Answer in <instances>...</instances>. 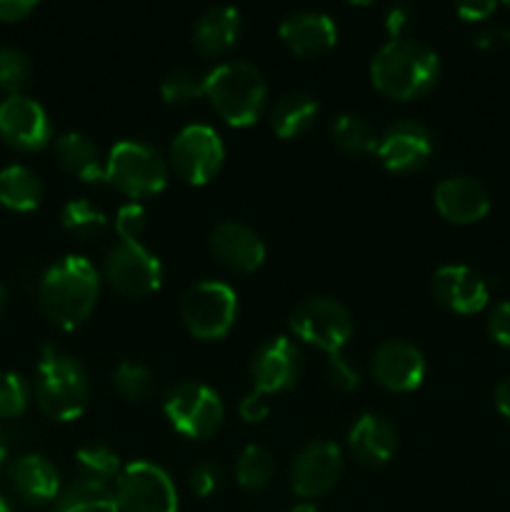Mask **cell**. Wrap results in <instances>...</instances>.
<instances>
[{
  "label": "cell",
  "mask_w": 510,
  "mask_h": 512,
  "mask_svg": "<svg viewBox=\"0 0 510 512\" xmlns=\"http://www.w3.org/2000/svg\"><path fill=\"white\" fill-rule=\"evenodd\" d=\"M50 118L38 100L28 95H10L0 103V135L18 150H40L48 145Z\"/></svg>",
  "instance_id": "obj_14"
},
{
  "label": "cell",
  "mask_w": 510,
  "mask_h": 512,
  "mask_svg": "<svg viewBox=\"0 0 510 512\" xmlns=\"http://www.w3.org/2000/svg\"><path fill=\"white\" fill-rule=\"evenodd\" d=\"M220 485V468L215 463H200L190 470V488L200 498H208L218 490Z\"/></svg>",
  "instance_id": "obj_39"
},
{
  "label": "cell",
  "mask_w": 510,
  "mask_h": 512,
  "mask_svg": "<svg viewBox=\"0 0 510 512\" xmlns=\"http://www.w3.org/2000/svg\"><path fill=\"white\" fill-rule=\"evenodd\" d=\"M30 388L23 375L0 373V418H15L28 408Z\"/></svg>",
  "instance_id": "obj_35"
},
{
  "label": "cell",
  "mask_w": 510,
  "mask_h": 512,
  "mask_svg": "<svg viewBox=\"0 0 510 512\" xmlns=\"http://www.w3.org/2000/svg\"><path fill=\"white\" fill-rule=\"evenodd\" d=\"M458 15L463 20H485L495 10L493 0H468V3H460Z\"/></svg>",
  "instance_id": "obj_43"
},
{
  "label": "cell",
  "mask_w": 510,
  "mask_h": 512,
  "mask_svg": "<svg viewBox=\"0 0 510 512\" xmlns=\"http://www.w3.org/2000/svg\"><path fill=\"white\" fill-rule=\"evenodd\" d=\"M183 323L195 338L218 340L230 333L238 318V295L228 283L203 280L185 290L180 300Z\"/></svg>",
  "instance_id": "obj_6"
},
{
  "label": "cell",
  "mask_w": 510,
  "mask_h": 512,
  "mask_svg": "<svg viewBox=\"0 0 510 512\" xmlns=\"http://www.w3.org/2000/svg\"><path fill=\"white\" fill-rule=\"evenodd\" d=\"M10 483L20 500L30 505L55 503L60 495V475L43 455H23L10 465Z\"/></svg>",
  "instance_id": "obj_22"
},
{
  "label": "cell",
  "mask_w": 510,
  "mask_h": 512,
  "mask_svg": "<svg viewBox=\"0 0 510 512\" xmlns=\"http://www.w3.org/2000/svg\"><path fill=\"white\" fill-rule=\"evenodd\" d=\"M225 160V148L215 128L205 123L185 125L173 140L170 163L175 173L190 185H205L220 170Z\"/></svg>",
  "instance_id": "obj_11"
},
{
  "label": "cell",
  "mask_w": 510,
  "mask_h": 512,
  "mask_svg": "<svg viewBox=\"0 0 510 512\" xmlns=\"http://www.w3.org/2000/svg\"><path fill=\"white\" fill-rule=\"evenodd\" d=\"M340 470H343V450L330 440H315L295 455L290 485L298 498H318L338 483Z\"/></svg>",
  "instance_id": "obj_12"
},
{
  "label": "cell",
  "mask_w": 510,
  "mask_h": 512,
  "mask_svg": "<svg viewBox=\"0 0 510 512\" xmlns=\"http://www.w3.org/2000/svg\"><path fill=\"white\" fill-rule=\"evenodd\" d=\"M105 180L128 198H150L168 183V163L143 140H120L105 160Z\"/></svg>",
  "instance_id": "obj_5"
},
{
  "label": "cell",
  "mask_w": 510,
  "mask_h": 512,
  "mask_svg": "<svg viewBox=\"0 0 510 512\" xmlns=\"http://www.w3.org/2000/svg\"><path fill=\"white\" fill-rule=\"evenodd\" d=\"M495 408L510 420V375L495 385Z\"/></svg>",
  "instance_id": "obj_44"
},
{
  "label": "cell",
  "mask_w": 510,
  "mask_h": 512,
  "mask_svg": "<svg viewBox=\"0 0 510 512\" xmlns=\"http://www.w3.org/2000/svg\"><path fill=\"white\" fill-rule=\"evenodd\" d=\"M113 493L120 512H178V490L170 475L145 460L120 470Z\"/></svg>",
  "instance_id": "obj_8"
},
{
  "label": "cell",
  "mask_w": 510,
  "mask_h": 512,
  "mask_svg": "<svg viewBox=\"0 0 510 512\" xmlns=\"http://www.w3.org/2000/svg\"><path fill=\"white\" fill-rule=\"evenodd\" d=\"M290 512H320L313 503H298Z\"/></svg>",
  "instance_id": "obj_46"
},
{
  "label": "cell",
  "mask_w": 510,
  "mask_h": 512,
  "mask_svg": "<svg viewBox=\"0 0 510 512\" xmlns=\"http://www.w3.org/2000/svg\"><path fill=\"white\" fill-rule=\"evenodd\" d=\"M268 413V400H265V395L258 393V390H253V393H248L240 400V418H243L245 423H260V420L268 418Z\"/></svg>",
  "instance_id": "obj_41"
},
{
  "label": "cell",
  "mask_w": 510,
  "mask_h": 512,
  "mask_svg": "<svg viewBox=\"0 0 510 512\" xmlns=\"http://www.w3.org/2000/svg\"><path fill=\"white\" fill-rule=\"evenodd\" d=\"M435 208L445 220L458 225L478 223L490 210V193L470 175H448L435 185Z\"/></svg>",
  "instance_id": "obj_17"
},
{
  "label": "cell",
  "mask_w": 510,
  "mask_h": 512,
  "mask_svg": "<svg viewBox=\"0 0 510 512\" xmlns=\"http://www.w3.org/2000/svg\"><path fill=\"white\" fill-rule=\"evenodd\" d=\"M5 453H8V445H5V435L0 433V465H3V460H5Z\"/></svg>",
  "instance_id": "obj_47"
},
{
  "label": "cell",
  "mask_w": 510,
  "mask_h": 512,
  "mask_svg": "<svg viewBox=\"0 0 510 512\" xmlns=\"http://www.w3.org/2000/svg\"><path fill=\"white\" fill-rule=\"evenodd\" d=\"M210 250L220 263L238 273H253L265 260V245L260 235L235 220L215 225V230L210 233Z\"/></svg>",
  "instance_id": "obj_19"
},
{
  "label": "cell",
  "mask_w": 510,
  "mask_h": 512,
  "mask_svg": "<svg viewBox=\"0 0 510 512\" xmlns=\"http://www.w3.org/2000/svg\"><path fill=\"white\" fill-rule=\"evenodd\" d=\"M205 98L225 123L248 128L263 113L268 85L263 73L248 60H225L205 73Z\"/></svg>",
  "instance_id": "obj_3"
},
{
  "label": "cell",
  "mask_w": 510,
  "mask_h": 512,
  "mask_svg": "<svg viewBox=\"0 0 510 512\" xmlns=\"http://www.w3.org/2000/svg\"><path fill=\"white\" fill-rule=\"evenodd\" d=\"M5 300H8V290H5V285L0 283V310L5 308Z\"/></svg>",
  "instance_id": "obj_48"
},
{
  "label": "cell",
  "mask_w": 510,
  "mask_h": 512,
  "mask_svg": "<svg viewBox=\"0 0 510 512\" xmlns=\"http://www.w3.org/2000/svg\"><path fill=\"white\" fill-rule=\"evenodd\" d=\"M508 8H510V3H508Z\"/></svg>",
  "instance_id": "obj_51"
},
{
  "label": "cell",
  "mask_w": 510,
  "mask_h": 512,
  "mask_svg": "<svg viewBox=\"0 0 510 512\" xmlns=\"http://www.w3.org/2000/svg\"><path fill=\"white\" fill-rule=\"evenodd\" d=\"M275 473V460L260 445H248L240 450L238 463H235V478H238L240 488L245 490H263L265 485L273 480Z\"/></svg>",
  "instance_id": "obj_29"
},
{
  "label": "cell",
  "mask_w": 510,
  "mask_h": 512,
  "mask_svg": "<svg viewBox=\"0 0 510 512\" xmlns=\"http://www.w3.org/2000/svg\"><path fill=\"white\" fill-rule=\"evenodd\" d=\"M415 15L418 13H415L410 5H393V8L388 10V15H385V28H388L390 40L403 38L405 30L415 23Z\"/></svg>",
  "instance_id": "obj_40"
},
{
  "label": "cell",
  "mask_w": 510,
  "mask_h": 512,
  "mask_svg": "<svg viewBox=\"0 0 510 512\" xmlns=\"http://www.w3.org/2000/svg\"><path fill=\"white\" fill-rule=\"evenodd\" d=\"M378 158L393 173L420 170L433 155V135L415 120H398L378 138Z\"/></svg>",
  "instance_id": "obj_13"
},
{
  "label": "cell",
  "mask_w": 510,
  "mask_h": 512,
  "mask_svg": "<svg viewBox=\"0 0 510 512\" xmlns=\"http://www.w3.org/2000/svg\"><path fill=\"white\" fill-rule=\"evenodd\" d=\"M240 35V13L233 5H213L195 20L193 43L203 55H220L233 48Z\"/></svg>",
  "instance_id": "obj_23"
},
{
  "label": "cell",
  "mask_w": 510,
  "mask_h": 512,
  "mask_svg": "<svg viewBox=\"0 0 510 512\" xmlns=\"http://www.w3.org/2000/svg\"><path fill=\"white\" fill-rule=\"evenodd\" d=\"M290 328L300 340L333 355L340 353L353 335V318L340 300L315 295L295 305L290 315Z\"/></svg>",
  "instance_id": "obj_7"
},
{
  "label": "cell",
  "mask_w": 510,
  "mask_h": 512,
  "mask_svg": "<svg viewBox=\"0 0 510 512\" xmlns=\"http://www.w3.org/2000/svg\"><path fill=\"white\" fill-rule=\"evenodd\" d=\"M433 295L455 313H478L488 305L490 290L480 273L468 265H443L433 275Z\"/></svg>",
  "instance_id": "obj_18"
},
{
  "label": "cell",
  "mask_w": 510,
  "mask_h": 512,
  "mask_svg": "<svg viewBox=\"0 0 510 512\" xmlns=\"http://www.w3.org/2000/svg\"><path fill=\"white\" fill-rule=\"evenodd\" d=\"M300 368H303V358H300L298 345L280 335V338L265 340L255 350L250 373H253L255 390L268 395L293 388L300 378Z\"/></svg>",
  "instance_id": "obj_15"
},
{
  "label": "cell",
  "mask_w": 510,
  "mask_h": 512,
  "mask_svg": "<svg viewBox=\"0 0 510 512\" xmlns=\"http://www.w3.org/2000/svg\"><path fill=\"white\" fill-rule=\"evenodd\" d=\"M505 38H508V45H510V30H508V35H505Z\"/></svg>",
  "instance_id": "obj_50"
},
{
  "label": "cell",
  "mask_w": 510,
  "mask_h": 512,
  "mask_svg": "<svg viewBox=\"0 0 510 512\" xmlns=\"http://www.w3.org/2000/svg\"><path fill=\"white\" fill-rule=\"evenodd\" d=\"M498 30H483V33H478V38H475V45H480V48H490V45L498 43Z\"/></svg>",
  "instance_id": "obj_45"
},
{
  "label": "cell",
  "mask_w": 510,
  "mask_h": 512,
  "mask_svg": "<svg viewBox=\"0 0 510 512\" xmlns=\"http://www.w3.org/2000/svg\"><path fill=\"white\" fill-rule=\"evenodd\" d=\"M35 400L48 418L70 423L88 408L90 385L83 365L70 355L48 348L35 375Z\"/></svg>",
  "instance_id": "obj_4"
},
{
  "label": "cell",
  "mask_w": 510,
  "mask_h": 512,
  "mask_svg": "<svg viewBox=\"0 0 510 512\" xmlns=\"http://www.w3.org/2000/svg\"><path fill=\"white\" fill-rule=\"evenodd\" d=\"M335 145L350 155H365L378 150V138H375L373 128L363 115L343 113L335 118L333 128H330Z\"/></svg>",
  "instance_id": "obj_28"
},
{
  "label": "cell",
  "mask_w": 510,
  "mask_h": 512,
  "mask_svg": "<svg viewBox=\"0 0 510 512\" xmlns=\"http://www.w3.org/2000/svg\"><path fill=\"white\" fill-rule=\"evenodd\" d=\"M280 38L300 58L328 53L338 40V28L333 18L320 10H298L285 15L280 23Z\"/></svg>",
  "instance_id": "obj_20"
},
{
  "label": "cell",
  "mask_w": 510,
  "mask_h": 512,
  "mask_svg": "<svg viewBox=\"0 0 510 512\" xmlns=\"http://www.w3.org/2000/svg\"><path fill=\"white\" fill-rule=\"evenodd\" d=\"M163 410L170 425L188 438H210L225 418L220 395L203 383H178L168 388Z\"/></svg>",
  "instance_id": "obj_9"
},
{
  "label": "cell",
  "mask_w": 510,
  "mask_h": 512,
  "mask_svg": "<svg viewBox=\"0 0 510 512\" xmlns=\"http://www.w3.org/2000/svg\"><path fill=\"white\" fill-rule=\"evenodd\" d=\"M0 512H13V508H10V503L3 498V495H0Z\"/></svg>",
  "instance_id": "obj_49"
},
{
  "label": "cell",
  "mask_w": 510,
  "mask_h": 512,
  "mask_svg": "<svg viewBox=\"0 0 510 512\" xmlns=\"http://www.w3.org/2000/svg\"><path fill=\"white\" fill-rule=\"evenodd\" d=\"M43 200V183L25 165H8L0 170V203L18 213L35 210Z\"/></svg>",
  "instance_id": "obj_27"
},
{
  "label": "cell",
  "mask_w": 510,
  "mask_h": 512,
  "mask_svg": "<svg viewBox=\"0 0 510 512\" xmlns=\"http://www.w3.org/2000/svg\"><path fill=\"white\" fill-rule=\"evenodd\" d=\"M30 60L23 50L0 48V88L10 95H20V90L30 83Z\"/></svg>",
  "instance_id": "obj_34"
},
{
  "label": "cell",
  "mask_w": 510,
  "mask_h": 512,
  "mask_svg": "<svg viewBox=\"0 0 510 512\" xmlns=\"http://www.w3.org/2000/svg\"><path fill=\"white\" fill-rule=\"evenodd\" d=\"M50 512H120L108 483L78 478L60 490Z\"/></svg>",
  "instance_id": "obj_25"
},
{
  "label": "cell",
  "mask_w": 510,
  "mask_h": 512,
  "mask_svg": "<svg viewBox=\"0 0 510 512\" xmlns=\"http://www.w3.org/2000/svg\"><path fill=\"white\" fill-rule=\"evenodd\" d=\"M75 460H78L80 478L100 480V483L110 485V480H118L120 475V458L108 448V445H85V448H80L78 453H75Z\"/></svg>",
  "instance_id": "obj_31"
},
{
  "label": "cell",
  "mask_w": 510,
  "mask_h": 512,
  "mask_svg": "<svg viewBox=\"0 0 510 512\" xmlns=\"http://www.w3.org/2000/svg\"><path fill=\"white\" fill-rule=\"evenodd\" d=\"M55 158L75 178L85 183L105 180V163L100 158V150L88 135L83 133H63L55 140Z\"/></svg>",
  "instance_id": "obj_24"
},
{
  "label": "cell",
  "mask_w": 510,
  "mask_h": 512,
  "mask_svg": "<svg viewBox=\"0 0 510 512\" xmlns=\"http://www.w3.org/2000/svg\"><path fill=\"white\" fill-rule=\"evenodd\" d=\"M160 93H163L165 103H190V100L205 95V75L190 73V70H175V73L163 78Z\"/></svg>",
  "instance_id": "obj_33"
},
{
  "label": "cell",
  "mask_w": 510,
  "mask_h": 512,
  "mask_svg": "<svg viewBox=\"0 0 510 512\" xmlns=\"http://www.w3.org/2000/svg\"><path fill=\"white\" fill-rule=\"evenodd\" d=\"M100 293V275L83 255H65L40 278L38 300L50 323L73 330L93 313Z\"/></svg>",
  "instance_id": "obj_1"
},
{
  "label": "cell",
  "mask_w": 510,
  "mask_h": 512,
  "mask_svg": "<svg viewBox=\"0 0 510 512\" xmlns=\"http://www.w3.org/2000/svg\"><path fill=\"white\" fill-rule=\"evenodd\" d=\"M103 273L118 293L130 298L155 293L163 283V265L158 255L143 248L138 240H120L118 245H113L105 255Z\"/></svg>",
  "instance_id": "obj_10"
},
{
  "label": "cell",
  "mask_w": 510,
  "mask_h": 512,
  "mask_svg": "<svg viewBox=\"0 0 510 512\" xmlns=\"http://www.w3.org/2000/svg\"><path fill=\"white\" fill-rule=\"evenodd\" d=\"M350 450L355 458L370 468H380L388 463L398 450V433H395L393 423L383 415L365 413L355 420L348 435Z\"/></svg>",
  "instance_id": "obj_21"
},
{
  "label": "cell",
  "mask_w": 510,
  "mask_h": 512,
  "mask_svg": "<svg viewBox=\"0 0 510 512\" xmlns=\"http://www.w3.org/2000/svg\"><path fill=\"white\" fill-rule=\"evenodd\" d=\"M370 78L383 95L413 100L428 93L440 78V58L420 40H388L370 63Z\"/></svg>",
  "instance_id": "obj_2"
},
{
  "label": "cell",
  "mask_w": 510,
  "mask_h": 512,
  "mask_svg": "<svg viewBox=\"0 0 510 512\" xmlns=\"http://www.w3.org/2000/svg\"><path fill=\"white\" fill-rule=\"evenodd\" d=\"M33 10V0H0V20L3 23H15V20L28 18Z\"/></svg>",
  "instance_id": "obj_42"
},
{
  "label": "cell",
  "mask_w": 510,
  "mask_h": 512,
  "mask_svg": "<svg viewBox=\"0 0 510 512\" xmlns=\"http://www.w3.org/2000/svg\"><path fill=\"white\" fill-rule=\"evenodd\" d=\"M315 115H318V100L303 90H290V93L280 95L275 103L273 113H270V125L280 138H295L313 125Z\"/></svg>",
  "instance_id": "obj_26"
},
{
  "label": "cell",
  "mask_w": 510,
  "mask_h": 512,
  "mask_svg": "<svg viewBox=\"0 0 510 512\" xmlns=\"http://www.w3.org/2000/svg\"><path fill=\"white\" fill-rule=\"evenodd\" d=\"M113 385L123 398L133 400V403H143L153 393V375L145 365L125 360L113 370Z\"/></svg>",
  "instance_id": "obj_32"
},
{
  "label": "cell",
  "mask_w": 510,
  "mask_h": 512,
  "mask_svg": "<svg viewBox=\"0 0 510 512\" xmlns=\"http://www.w3.org/2000/svg\"><path fill=\"white\" fill-rule=\"evenodd\" d=\"M325 375H328L330 385L340 390H355L360 383V373L355 368L353 360L340 350V353L328 355V363H325Z\"/></svg>",
  "instance_id": "obj_36"
},
{
  "label": "cell",
  "mask_w": 510,
  "mask_h": 512,
  "mask_svg": "<svg viewBox=\"0 0 510 512\" xmlns=\"http://www.w3.org/2000/svg\"><path fill=\"white\" fill-rule=\"evenodd\" d=\"M485 325H488V333L495 343L503 345V348H510V300L495 303L490 308Z\"/></svg>",
  "instance_id": "obj_38"
},
{
  "label": "cell",
  "mask_w": 510,
  "mask_h": 512,
  "mask_svg": "<svg viewBox=\"0 0 510 512\" xmlns=\"http://www.w3.org/2000/svg\"><path fill=\"white\" fill-rule=\"evenodd\" d=\"M145 228V210L140 203H128L118 210L115 218V230H118L120 240H138L140 230Z\"/></svg>",
  "instance_id": "obj_37"
},
{
  "label": "cell",
  "mask_w": 510,
  "mask_h": 512,
  "mask_svg": "<svg viewBox=\"0 0 510 512\" xmlns=\"http://www.w3.org/2000/svg\"><path fill=\"white\" fill-rule=\"evenodd\" d=\"M375 380L393 393H410L425 378V358L408 340H385L370 360Z\"/></svg>",
  "instance_id": "obj_16"
},
{
  "label": "cell",
  "mask_w": 510,
  "mask_h": 512,
  "mask_svg": "<svg viewBox=\"0 0 510 512\" xmlns=\"http://www.w3.org/2000/svg\"><path fill=\"white\" fill-rule=\"evenodd\" d=\"M105 225H108V218H105L103 210L95 208L90 200L75 198L63 208V228L68 230V233H73L75 238H100V235L105 233Z\"/></svg>",
  "instance_id": "obj_30"
}]
</instances>
